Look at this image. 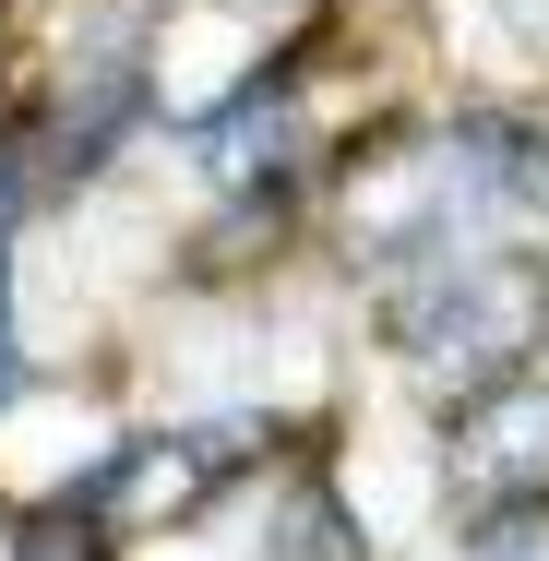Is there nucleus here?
Segmentation results:
<instances>
[{"label": "nucleus", "instance_id": "1", "mask_svg": "<svg viewBox=\"0 0 549 561\" xmlns=\"http://www.w3.org/2000/svg\"><path fill=\"white\" fill-rule=\"evenodd\" d=\"M466 561H549V502H502V514L466 538Z\"/></svg>", "mask_w": 549, "mask_h": 561}, {"label": "nucleus", "instance_id": "2", "mask_svg": "<svg viewBox=\"0 0 549 561\" xmlns=\"http://www.w3.org/2000/svg\"><path fill=\"white\" fill-rule=\"evenodd\" d=\"M0 394H12V239H0Z\"/></svg>", "mask_w": 549, "mask_h": 561}]
</instances>
